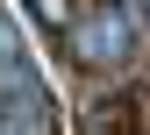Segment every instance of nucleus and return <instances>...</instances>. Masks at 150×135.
Returning a JSON list of instances; mask_svg holds the SVG:
<instances>
[{
  "mask_svg": "<svg viewBox=\"0 0 150 135\" xmlns=\"http://www.w3.org/2000/svg\"><path fill=\"white\" fill-rule=\"evenodd\" d=\"M71 43H79L86 64H115L122 43H129V14H107V22H79L71 29Z\"/></svg>",
  "mask_w": 150,
  "mask_h": 135,
  "instance_id": "nucleus-1",
  "label": "nucleus"
},
{
  "mask_svg": "<svg viewBox=\"0 0 150 135\" xmlns=\"http://www.w3.org/2000/svg\"><path fill=\"white\" fill-rule=\"evenodd\" d=\"M29 7H36V14H43V22H50V29H71V0H29Z\"/></svg>",
  "mask_w": 150,
  "mask_h": 135,
  "instance_id": "nucleus-2",
  "label": "nucleus"
}]
</instances>
